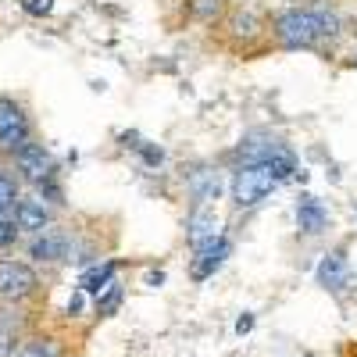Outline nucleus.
Instances as JSON below:
<instances>
[{"mask_svg": "<svg viewBox=\"0 0 357 357\" xmlns=\"http://www.w3.org/2000/svg\"><path fill=\"white\" fill-rule=\"evenodd\" d=\"M272 43L282 50H318L325 40H340V18L325 8H282L268 18Z\"/></svg>", "mask_w": 357, "mask_h": 357, "instance_id": "nucleus-1", "label": "nucleus"}, {"mask_svg": "<svg viewBox=\"0 0 357 357\" xmlns=\"http://www.w3.org/2000/svg\"><path fill=\"white\" fill-rule=\"evenodd\" d=\"M218 36H222V47L240 54V57H254V54H264L272 43V25L268 18L254 8H243V4H229L225 15L215 22Z\"/></svg>", "mask_w": 357, "mask_h": 357, "instance_id": "nucleus-2", "label": "nucleus"}, {"mask_svg": "<svg viewBox=\"0 0 357 357\" xmlns=\"http://www.w3.org/2000/svg\"><path fill=\"white\" fill-rule=\"evenodd\" d=\"M11 172L18 175V183L22 186H33L36 193H50L54 190V175H57V165H54V158H50V151L43 143H36V139H29L22 151H15L11 158ZM50 200V197H47Z\"/></svg>", "mask_w": 357, "mask_h": 357, "instance_id": "nucleus-3", "label": "nucleus"}, {"mask_svg": "<svg viewBox=\"0 0 357 357\" xmlns=\"http://www.w3.org/2000/svg\"><path fill=\"white\" fill-rule=\"evenodd\" d=\"M29 139H36L29 111L15 97L0 93V161H8L15 151H22Z\"/></svg>", "mask_w": 357, "mask_h": 357, "instance_id": "nucleus-4", "label": "nucleus"}, {"mask_svg": "<svg viewBox=\"0 0 357 357\" xmlns=\"http://www.w3.org/2000/svg\"><path fill=\"white\" fill-rule=\"evenodd\" d=\"M40 293V275L33 264L0 257V301L4 304H25Z\"/></svg>", "mask_w": 357, "mask_h": 357, "instance_id": "nucleus-5", "label": "nucleus"}, {"mask_svg": "<svg viewBox=\"0 0 357 357\" xmlns=\"http://www.w3.org/2000/svg\"><path fill=\"white\" fill-rule=\"evenodd\" d=\"M279 186V178L264 165H240L232 172V204L236 207H254Z\"/></svg>", "mask_w": 357, "mask_h": 357, "instance_id": "nucleus-6", "label": "nucleus"}, {"mask_svg": "<svg viewBox=\"0 0 357 357\" xmlns=\"http://www.w3.org/2000/svg\"><path fill=\"white\" fill-rule=\"evenodd\" d=\"M57 222V204L47 200L43 193H22L18 204H15V225H18V236H36L43 229H50Z\"/></svg>", "mask_w": 357, "mask_h": 357, "instance_id": "nucleus-7", "label": "nucleus"}, {"mask_svg": "<svg viewBox=\"0 0 357 357\" xmlns=\"http://www.w3.org/2000/svg\"><path fill=\"white\" fill-rule=\"evenodd\" d=\"M72 254V229L68 225H50L36 236H29V257L40 264H68Z\"/></svg>", "mask_w": 357, "mask_h": 357, "instance_id": "nucleus-8", "label": "nucleus"}, {"mask_svg": "<svg viewBox=\"0 0 357 357\" xmlns=\"http://www.w3.org/2000/svg\"><path fill=\"white\" fill-rule=\"evenodd\" d=\"M11 357H68V343L57 333H25Z\"/></svg>", "mask_w": 357, "mask_h": 357, "instance_id": "nucleus-9", "label": "nucleus"}, {"mask_svg": "<svg viewBox=\"0 0 357 357\" xmlns=\"http://www.w3.org/2000/svg\"><path fill=\"white\" fill-rule=\"evenodd\" d=\"M229 250H232V243L225 240V236L218 232L215 240H207L204 247H197V257H193V268H190V275L197 279V282H204L207 275H215L218 272V264L229 257Z\"/></svg>", "mask_w": 357, "mask_h": 357, "instance_id": "nucleus-10", "label": "nucleus"}, {"mask_svg": "<svg viewBox=\"0 0 357 357\" xmlns=\"http://www.w3.org/2000/svg\"><path fill=\"white\" fill-rule=\"evenodd\" d=\"M218 236V215H215V204H193V211L186 218V240L190 247H204L207 240Z\"/></svg>", "mask_w": 357, "mask_h": 357, "instance_id": "nucleus-11", "label": "nucleus"}, {"mask_svg": "<svg viewBox=\"0 0 357 357\" xmlns=\"http://www.w3.org/2000/svg\"><path fill=\"white\" fill-rule=\"evenodd\" d=\"M318 282H321L325 289H333V293H340V289L350 282V268H347L343 250L329 254V257H325V261L318 264Z\"/></svg>", "mask_w": 357, "mask_h": 357, "instance_id": "nucleus-12", "label": "nucleus"}, {"mask_svg": "<svg viewBox=\"0 0 357 357\" xmlns=\"http://www.w3.org/2000/svg\"><path fill=\"white\" fill-rule=\"evenodd\" d=\"M18 340H22V318L15 304H8V307H0V357H11Z\"/></svg>", "mask_w": 357, "mask_h": 357, "instance_id": "nucleus-13", "label": "nucleus"}, {"mask_svg": "<svg viewBox=\"0 0 357 357\" xmlns=\"http://www.w3.org/2000/svg\"><path fill=\"white\" fill-rule=\"evenodd\" d=\"M218 193H222L218 172H211V168L193 172V178H190V197H193V204H215Z\"/></svg>", "mask_w": 357, "mask_h": 357, "instance_id": "nucleus-14", "label": "nucleus"}, {"mask_svg": "<svg viewBox=\"0 0 357 357\" xmlns=\"http://www.w3.org/2000/svg\"><path fill=\"white\" fill-rule=\"evenodd\" d=\"M296 225H301L307 236H318L325 225H329V215H325V207L314 197H304L301 204H296Z\"/></svg>", "mask_w": 357, "mask_h": 357, "instance_id": "nucleus-15", "label": "nucleus"}, {"mask_svg": "<svg viewBox=\"0 0 357 357\" xmlns=\"http://www.w3.org/2000/svg\"><path fill=\"white\" fill-rule=\"evenodd\" d=\"M114 272H118V261H93V264H86V272H82V293H100L111 279H114Z\"/></svg>", "mask_w": 357, "mask_h": 357, "instance_id": "nucleus-16", "label": "nucleus"}, {"mask_svg": "<svg viewBox=\"0 0 357 357\" xmlns=\"http://www.w3.org/2000/svg\"><path fill=\"white\" fill-rule=\"evenodd\" d=\"M22 197V183L11 168L0 165V211H15V204Z\"/></svg>", "mask_w": 357, "mask_h": 357, "instance_id": "nucleus-17", "label": "nucleus"}, {"mask_svg": "<svg viewBox=\"0 0 357 357\" xmlns=\"http://www.w3.org/2000/svg\"><path fill=\"white\" fill-rule=\"evenodd\" d=\"M122 293H126V289H122V282L111 279V282L97 293V314H100V318H111V314L118 311V304H122Z\"/></svg>", "mask_w": 357, "mask_h": 357, "instance_id": "nucleus-18", "label": "nucleus"}, {"mask_svg": "<svg viewBox=\"0 0 357 357\" xmlns=\"http://www.w3.org/2000/svg\"><path fill=\"white\" fill-rule=\"evenodd\" d=\"M225 8H229V0H190L193 18H200L204 25H215L225 15Z\"/></svg>", "mask_w": 357, "mask_h": 357, "instance_id": "nucleus-19", "label": "nucleus"}, {"mask_svg": "<svg viewBox=\"0 0 357 357\" xmlns=\"http://www.w3.org/2000/svg\"><path fill=\"white\" fill-rule=\"evenodd\" d=\"M18 240V225H15V211H0V250L15 247Z\"/></svg>", "mask_w": 357, "mask_h": 357, "instance_id": "nucleus-20", "label": "nucleus"}, {"mask_svg": "<svg viewBox=\"0 0 357 357\" xmlns=\"http://www.w3.org/2000/svg\"><path fill=\"white\" fill-rule=\"evenodd\" d=\"M22 8H25L29 15L43 18V15H50V11H54V0H22Z\"/></svg>", "mask_w": 357, "mask_h": 357, "instance_id": "nucleus-21", "label": "nucleus"}, {"mask_svg": "<svg viewBox=\"0 0 357 357\" xmlns=\"http://www.w3.org/2000/svg\"><path fill=\"white\" fill-rule=\"evenodd\" d=\"M350 57H354V68H357V47H354V54H350Z\"/></svg>", "mask_w": 357, "mask_h": 357, "instance_id": "nucleus-22", "label": "nucleus"}]
</instances>
